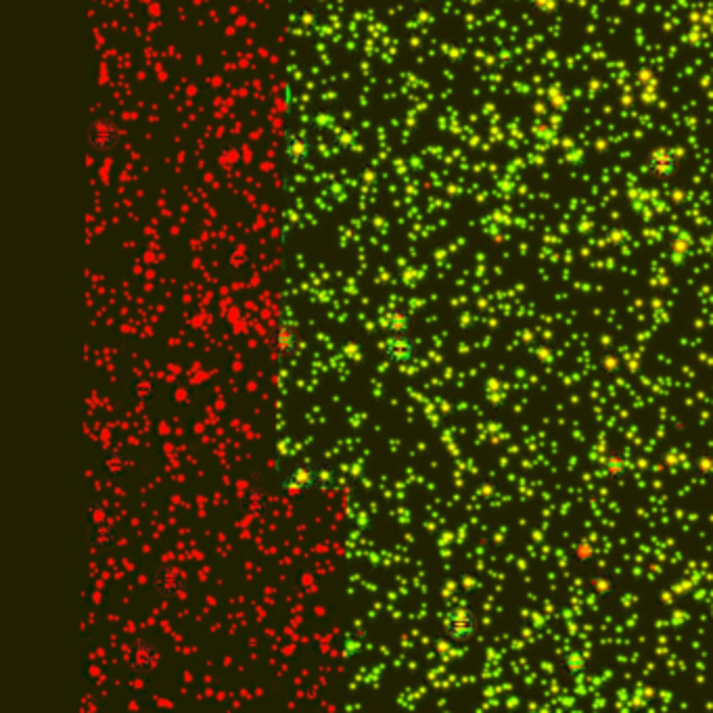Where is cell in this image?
Listing matches in <instances>:
<instances>
[{
	"label": "cell",
	"mask_w": 713,
	"mask_h": 713,
	"mask_svg": "<svg viewBox=\"0 0 713 713\" xmlns=\"http://www.w3.org/2000/svg\"><path fill=\"white\" fill-rule=\"evenodd\" d=\"M477 634V615L468 607H454L444 617V638L450 642H464Z\"/></svg>",
	"instance_id": "6da1fadb"
},
{
	"label": "cell",
	"mask_w": 713,
	"mask_h": 713,
	"mask_svg": "<svg viewBox=\"0 0 713 713\" xmlns=\"http://www.w3.org/2000/svg\"><path fill=\"white\" fill-rule=\"evenodd\" d=\"M318 483V471L314 464H308V462H301V464H295L293 468L285 475V479L281 481V490L287 494V496H299V494H308L310 490H314Z\"/></svg>",
	"instance_id": "7a4b0ae2"
},
{
	"label": "cell",
	"mask_w": 713,
	"mask_h": 713,
	"mask_svg": "<svg viewBox=\"0 0 713 713\" xmlns=\"http://www.w3.org/2000/svg\"><path fill=\"white\" fill-rule=\"evenodd\" d=\"M157 663H159L157 646L142 636L134 638L130 653H128V668L134 673H149L157 668Z\"/></svg>",
	"instance_id": "3957f363"
},
{
	"label": "cell",
	"mask_w": 713,
	"mask_h": 713,
	"mask_svg": "<svg viewBox=\"0 0 713 713\" xmlns=\"http://www.w3.org/2000/svg\"><path fill=\"white\" fill-rule=\"evenodd\" d=\"M268 345H270V349H272V354L276 358L291 356V354H295L297 345H299L297 329H295L291 322H279L270 331V335H268Z\"/></svg>",
	"instance_id": "277c9868"
},
{
	"label": "cell",
	"mask_w": 713,
	"mask_h": 713,
	"mask_svg": "<svg viewBox=\"0 0 713 713\" xmlns=\"http://www.w3.org/2000/svg\"><path fill=\"white\" fill-rule=\"evenodd\" d=\"M186 571H182L176 565H164L157 569L155 578H153V588L162 594V596H178L184 586H186Z\"/></svg>",
	"instance_id": "5b68a950"
},
{
	"label": "cell",
	"mask_w": 713,
	"mask_h": 713,
	"mask_svg": "<svg viewBox=\"0 0 713 713\" xmlns=\"http://www.w3.org/2000/svg\"><path fill=\"white\" fill-rule=\"evenodd\" d=\"M385 356L389 362L402 366V364H408L415 360L417 356V345L415 341L410 339L408 333H402V335H389V339L385 341Z\"/></svg>",
	"instance_id": "8992f818"
},
{
	"label": "cell",
	"mask_w": 713,
	"mask_h": 713,
	"mask_svg": "<svg viewBox=\"0 0 713 713\" xmlns=\"http://www.w3.org/2000/svg\"><path fill=\"white\" fill-rule=\"evenodd\" d=\"M120 132L111 120H96L88 128V142L96 151H109L118 145Z\"/></svg>",
	"instance_id": "52a82bcc"
},
{
	"label": "cell",
	"mask_w": 713,
	"mask_h": 713,
	"mask_svg": "<svg viewBox=\"0 0 713 713\" xmlns=\"http://www.w3.org/2000/svg\"><path fill=\"white\" fill-rule=\"evenodd\" d=\"M285 153H287L289 164L301 166L312 155V142L303 134H287V138H285Z\"/></svg>",
	"instance_id": "ba28073f"
},
{
	"label": "cell",
	"mask_w": 713,
	"mask_h": 713,
	"mask_svg": "<svg viewBox=\"0 0 713 713\" xmlns=\"http://www.w3.org/2000/svg\"><path fill=\"white\" fill-rule=\"evenodd\" d=\"M241 508L247 517H262L264 512H268L270 508V503H268V494L262 490V488H249L241 500Z\"/></svg>",
	"instance_id": "9c48e42d"
},
{
	"label": "cell",
	"mask_w": 713,
	"mask_h": 713,
	"mask_svg": "<svg viewBox=\"0 0 713 713\" xmlns=\"http://www.w3.org/2000/svg\"><path fill=\"white\" fill-rule=\"evenodd\" d=\"M88 538H90V544L94 546L96 550H101V552L109 550L111 546L116 544L113 521H109V523H99V525H90V529H88Z\"/></svg>",
	"instance_id": "30bf717a"
},
{
	"label": "cell",
	"mask_w": 713,
	"mask_h": 713,
	"mask_svg": "<svg viewBox=\"0 0 713 713\" xmlns=\"http://www.w3.org/2000/svg\"><path fill=\"white\" fill-rule=\"evenodd\" d=\"M130 393H132V398H134L136 402L147 404V402L155 400V395H157V385H155L153 377L140 375V377L130 381Z\"/></svg>",
	"instance_id": "8fae6325"
},
{
	"label": "cell",
	"mask_w": 713,
	"mask_h": 713,
	"mask_svg": "<svg viewBox=\"0 0 713 713\" xmlns=\"http://www.w3.org/2000/svg\"><path fill=\"white\" fill-rule=\"evenodd\" d=\"M412 327V316L404 310V308H393L389 314H387V320H385V331L389 335H402V333H408Z\"/></svg>",
	"instance_id": "7c38bea8"
},
{
	"label": "cell",
	"mask_w": 713,
	"mask_h": 713,
	"mask_svg": "<svg viewBox=\"0 0 713 713\" xmlns=\"http://www.w3.org/2000/svg\"><path fill=\"white\" fill-rule=\"evenodd\" d=\"M291 21H293L295 28H299L301 32H314L320 23V15L312 6H301V9L291 13Z\"/></svg>",
	"instance_id": "4fadbf2b"
},
{
	"label": "cell",
	"mask_w": 713,
	"mask_h": 713,
	"mask_svg": "<svg viewBox=\"0 0 713 713\" xmlns=\"http://www.w3.org/2000/svg\"><path fill=\"white\" fill-rule=\"evenodd\" d=\"M586 657L582 653H578V651H569L561 659V670H563L565 675H569V678L582 675L584 670H586Z\"/></svg>",
	"instance_id": "5bb4252c"
},
{
	"label": "cell",
	"mask_w": 713,
	"mask_h": 713,
	"mask_svg": "<svg viewBox=\"0 0 713 713\" xmlns=\"http://www.w3.org/2000/svg\"><path fill=\"white\" fill-rule=\"evenodd\" d=\"M130 468H132V459L126 456L124 452H120V450L111 452V454L105 459V471H107L111 477H122V475H126Z\"/></svg>",
	"instance_id": "9a60e30c"
},
{
	"label": "cell",
	"mask_w": 713,
	"mask_h": 713,
	"mask_svg": "<svg viewBox=\"0 0 713 713\" xmlns=\"http://www.w3.org/2000/svg\"><path fill=\"white\" fill-rule=\"evenodd\" d=\"M360 140V134L358 130L352 126H343L337 130L335 134V147L339 151H352Z\"/></svg>",
	"instance_id": "2e32d148"
},
{
	"label": "cell",
	"mask_w": 713,
	"mask_h": 713,
	"mask_svg": "<svg viewBox=\"0 0 713 713\" xmlns=\"http://www.w3.org/2000/svg\"><path fill=\"white\" fill-rule=\"evenodd\" d=\"M316 471H318V483H316V488H318L320 492H329V490H333L337 485V481H339V473L335 471V466H331V464H320V466H316Z\"/></svg>",
	"instance_id": "e0dca14e"
},
{
	"label": "cell",
	"mask_w": 713,
	"mask_h": 713,
	"mask_svg": "<svg viewBox=\"0 0 713 713\" xmlns=\"http://www.w3.org/2000/svg\"><path fill=\"white\" fill-rule=\"evenodd\" d=\"M337 352H339V356H343L345 360H352V362H358L360 356H362L360 341L354 339V337H345V339H341L339 345H337Z\"/></svg>",
	"instance_id": "ac0fdd59"
},
{
	"label": "cell",
	"mask_w": 713,
	"mask_h": 713,
	"mask_svg": "<svg viewBox=\"0 0 713 713\" xmlns=\"http://www.w3.org/2000/svg\"><path fill=\"white\" fill-rule=\"evenodd\" d=\"M86 512H88V525H99V523L113 521L111 515H109V508L101 503H90L88 508H86Z\"/></svg>",
	"instance_id": "d6986e66"
}]
</instances>
